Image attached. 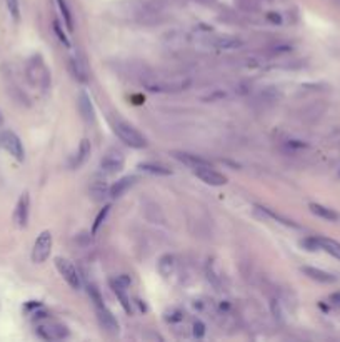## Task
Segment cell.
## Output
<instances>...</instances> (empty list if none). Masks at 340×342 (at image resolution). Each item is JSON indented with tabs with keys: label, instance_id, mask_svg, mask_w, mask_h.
<instances>
[{
	"label": "cell",
	"instance_id": "obj_26",
	"mask_svg": "<svg viewBox=\"0 0 340 342\" xmlns=\"http://www.w3.org/2000/svg\"><path fill=\"white\" fill-rule=\"evenodd\" d=\"M57 5H59L60 14H62V17H64V22H65V25H67V29L72 32V30H74V18H72L70 9H68L67 2H65V0H57Z\"/></svg>",
	"mask_w": 340,
	"mask_h": 342
},
{
	"label": "cell",
	"instance_id": "obj_12",
	"mask_svg": "<svg viewBox=\"0 0 340 342\" xmlns=\"http://www.w3.org/2000/svg\"><path fill=\"white\" fill-rule=\"evenodd\" d=\"M172 157H174V159H177L179 162H182L184 166L190 167L192 170L199 169V167L212 166V164L209 161H205L204 157L195 155V154H188V152H172Z\"/></svg>",
	"mask_w": 340,
	"mask_h": 342
},
{
	"label": "cell",
	"instance_id": "obj_34",
	"mask_svg": "<svg viewBox=\"0 0 340 342\" xmlns=\"http://www.w3.org/2000/svg\"><path fill=\"white\" fill-rule=\"evenodd\" d=\"M330 304H333V306H340V292H333L330 297H329Z\"/></svg>",
	"mask_w": 340,
	"mask_h": 342
},
{
	"label": "cell",
	"instance_id": "obj_21",
	"mask_svg": "<svg viewBox=\"0 0 340 342\" xmlns=\"http://www.w3.org/2000/svg\"><path fill=\"white\" fill-rule=\"evenodd\" d=\"M110 287L113 290V294L117 295V299L120 301V304H122V307H124L125 312H130L132 306H130V299L127 297V294H125V287L120 286V284H118L117 281H110Z\"/></svg>",
	"mask_w": 340,
	"mask_h": 342
},
{
	"label": "cell",
	"instance_id": "obj_28",
	"mask_svg": "<svg viewBox=\"0 0 340 342\" xmlns=\"http://www.w3.org/2000/svg\"><path fill=\"white\" fill-rule=\"evenodd\" d=\"M7 2V9L10 12L12 18H14L15 22L20 20V4H18V0H5Z\"/></svg>",
	"mask_w": 340,
	"mask_h": 342
},
{
	"label": "cell",
	"instance_id": "obj_20",
	"mask_svg": "<svg viewBox=\"0 0 340 342\" xmlns=\"http://www.w3.org/2000/svg\"><path fill=\"white\" fill-rule=\"evenodd\" d=\"M308 209H310V212L315 214L317 217L324 219V220H329V222H335V220L338 219V214L337 212H333L332 209L325 207V206L315 204V202H312V204L308 206Z\"/></svg>",
	"mask_w": 340,
	"mask_h": 342
},
{
	"label": "cell",
	"instance_id": "obj_27",
	"mask_svg": "<svg viewBox=\"0 0 340 342\" xmlns=\"http://www.w3.org/2000/svg\"><path fill=\"white\" fill-rule=\"evenodd\" d=\"M109 212H110V206L107 204V206H104L102 211L97 214V217H95V220H93V225H92V236H95L100 227L104 225V222H105V219H107V215H109Z\"/></svg>",
	"mask_w": 340,
	"mask_h": 342
},
{
	"label": "cell",
	"instance_id": "obj_13",
	"mask_svg": "<svg viewBox=\"0 0 340 342\" xmlns=\"http://www.w3.org/2000/svg\"><path fill=\"white\" fill-rule=\"evenodd\" d=\"M77 104H79V112H80L82 119H84L85 122H93V119H95V110H93V105H92L89 94L80 92Z\"/></svg>",
	"mask_w": 340,
	"mask_h": 342
},
{
	"label": "cell",
	"instance_id": "obj_2",
	"mask_svg": "<svg viewBox=\"0 0 340 342\" xmlns=\"http://www.w3.org/2000/svg\"><path fill=\"white\" fill-rule=\"evenodd\" d=\"M25 74H27V80L30 85H34L42 90H47L50 85V72L43 64V59L40 55H34L32 59L27 62L25 67Z\"/></svg>",
	"mask_w": 340,
	"mask_h": 342
},
{
	"label": "cell",
	"instance_id": "obj_18",
	"mask_svg": "<svg viewBox=\"0 0 340 342\" xmlns=\"http://www.w3.org/2000/svg\"><path fill=\"white\" fill-rule=\"evenodd\" d=\"M242 40L237 39V37H232V35H220L217 37L215 40H213V47H217L220 50H234V49H238L242 47Z\"/></svg>",
	"mask_w": 340,
	"mask_h": 342
},
{
	"label": "cell",
	"instance_id": "obj_33",
	"mask_svg": "<svg viewBox=\"0 0 340 342\" xmlns=\"http://www.w3.org/2000/svg\"><path fill=\"white\" fill-rule=\"evenodd\" d=\"M267 18H269V20H272V24H280L282 22V17L279 14H275V12H270V14H267Z\"/></svg>",
	"mask_w": 340,
	"mask_h": 342
},
{
	"label": "cell",
	"instance_id": "obj_16",
	"mask_svg": "<svg viewBox=\"0 0 340 342\" xmlns=\"http://www.w3.org/2000/svg\"><path fill=\"white\" fill-rule=\"evenodd\" d=\"M302 272H304L307 277H310L312 281H317L320 284H333L337 281L332 274H329V272L325 270H320L317 267H308V265H305V267H302Z\"/></svg>",
	"mask_w": 340,
	"mask_h": 342
},
{
	"label": "cell",
	"instance_id": "obj_4",
	"mask_svg": "<svg viewBox=\"0 0 340 342\" xmlns=\"http://www.w3.org/2000/svg\"><path fill=\"white\" fill-rule=\"evenodd\" d=\"M52 232L50 231H43L39 234V237L35 239L34 249H32V261L35 264H42L45 262L50 257V252H52Z\"/></svg>",
	"mask_w": 340,
	"mask_h": 342
},
{
	"label": "cell",
	"instance_id": "obj_30",
	"mask_svg": "<svg viewBox=\"0 0 340 342\" xmlns=\"http://www.w3.org/2000/svg\"><path fill=\"white\" fill-rule=\"evenodd\" d=\"M302 247H305L307 250H317L319 249L317 237H307L305 240H302Z\"/></svg>",
	"mask_w": 340,
	"mask_h": 342
},
{
	"label": "cell",
	"instance_id": "obj_5",
	"mask_svg": "<svg viewBox=\"0 0 340 342\" xmlns=\"http://www.w3.org/2000/svg\"><path fill=\"white\" fill-rule=\"evenodd\" d=\"M0 145H2V147L18 162H22L25 159V149L22 145L20 137H18L15 132H12V130L0 132Z\"/></svg>",
	"mask_w": 340,
	"mask_h": 342
},
{
	"label": "cell",
	"instance_id": "obj_29",
	"mask_svg": "<svg viewBox=\"0 0 340 342\" xmlns=\"http://www.w3.org/2000/svg\"><path fill=\"white\" fill-rule=\"evenodd\" d=\"M54 32H55V35L59 37V40L64 43L65 47H68L70 49V40H68V37L65 35V32L62 30V27H60V24L57 22V20H54Z\"/></svg>",
	"mask_w": 340,
	"mask_h": 342
},
{
	"label": "cell",
	"instance_id": "obj_7",
	"mask_svg": "<svg viewBox=\"0 0 340 342\" xmlns=\"http://www.w3.org/2000/svg\"><path fill=\"white\" fill-rule=\"evenodd\" d=\"M55 267H57V270L60 272V276L64 277V281L72 289L79 290L82 287L80 274H79V270L75 269V265L70 261H67V259H64V257H57L55 259Z\"/></svg>",
	"mask_w": 340,
	"mask_h": 342
},
{
	"label": "cell",
	"instance_id": "obj_10",
	"mask_svg": "<svg viewBox=\"0 0 340 342\" xmlns=\"http://www.w3.org/2000/svg\"><path fill=\"white\" fill-rule=\"evenodd\" d=\"M37 334L43 340H59L68 335V329L57 322H48V324H40L37 327Z\"/></svg>",
	"mask_w": 340,
	"mask_h": 342
},
{
	"label": "cell",
	"instance_id": "obj_15",
	"mask_svg": "<svg viewBox=\"0 0 340 342\" xmlns=\"http://www.w3.org/2000/svg\"><path fill=\"white\" fill-rule=\"evenodd\" d=\"M90 152H92L90 141L89 139H82L80 144H79V150H77V154H75L74 162H72L74 169H79V167L84 166V164L87 162V159L90 157Z\"/></svg>",
	"mask_w": 340,
	"mask_h": 342
},
{
	"label": "cell",
	"instance_id": "obj_17",
	"mask_svg": "<svg viewBox=\"0 0 340 342\" xmlns=\"http://www.w3.org/2000/svg\"><path fill=\"white\" fill-rule=\"evenodd\" d=\"M68 67H70V72L79 82H87V79H89L87 77V65L80 57H72V59L68 60Z\"/></svg>",
	"mask_w": 340,
	"mask_h": 342
},
{
	"label": "cell",
	"instance_id": "obj_1",
	"mask_svg": "<svg viewBox=\"0 0 340 342\" xmlns=\"http://www.w3.org/2000/svg\"><path fill=\"white\" fill-rule=\"evenodd\" d=\"M142 84L152 92H179L190 85V79L180 74H152L142 77Z\"/></svg>",
	"mask_w": 340,
	"mask_h": 342
},
{
	"label": "cell",
	"instance_id": "obj_8",
	"mask_svg": "<svg viewBox=\"0 0 340 342\" xmlns=\"http://www.w3.org/2000/svg\"><path fill=\"white\" fill-rule=\"evenodd\" d=\"M95 314H97V321H99L100 327H102L105 332H109L112 335L118 334V331H120L118 321L115 319V315H113L110 310L104 306V304H99V306H95Z\"/></svg>",
	"mask_w": 340,
	"mask_h": 342
},
{
	"label": "cell",
	"instance_id": "obj_32",
	"mask_svg": "<svg viewBox=\"0 0 340 342\" xmlns=\"http://www.w3.org/2000/svg\"><path fill=\"white\" fill-rule=\"evenodd\" d=\"M272 312H274V315L275 317H282V310H280V304H279V301H272Z\"/></svg>",
	"mask_w": 340,
	"mask_h": 342
},
{
	"label": "cell",
	"instance_id": "obj_9",
	"mask_svg": "<svg viewBox=\"0 0 340 342\" xmlns=\"http://www.w3.org/2000/svg\"><path fill=\"white\" fill-rule=\"evenodd\" d=\"M193 174L197 175L204 184L212 186V187H220V186H225L227 184V177L224 174H220L218 170H215L212 166L193 169Z\"/></svg>",
	"mask_w": 340,
	"mask_h": 342
},
{
	"label": "cell",
	"instance_id": "obj_31",
	"mask_svg": "<svg viewBox=\"0 0 340 342\" xmlns=\"http://www.w3.org/2000/svg\"><path fill=\"white\" fill-rule=\"evenodd\" d=\"M204 334H205V326H204V322L202 321H197L193 324V335L197 339H202L204 337Z\"/></svg>",
	"mask_w": 340,
	"mask_h": 342
},
{
	"label": "cell",
	"instance_id": "obj_11",
	"mask_svg": "<svg viewBox=\"0 0 340 342\" xmlns=\"http://www.w3.org/2000/svg\"><path fill=\"white\" fill-rule=\"evenodd\" d=\"M29 214H30V197L29 192H23L18 199L15 211H14V220L18 227H27L29 222Z\"/></svg>",
	"mask_w": 340,
	"mask_h": 342
},
{
	"label": "cell",
	"instance_id": "obj_24",
	"mask_svg": "<svg viewBox=\"0 0 340 342\" xmlns=\"http://www.w3.org/2000/svg\"><path fill=\"white\" fill-rule=\"evenodd\" d=\"M138 169H142L143 172L154 174V175H170L172 170L165 166H160V164H152V162H142L138 164Z\"/></svg>",
	"mask_w": 340,
	"mask_h": 342
},
{
	"label": "cell",
	"instance_id": "obj_22",
	"mask_svg": "<svg viewBox=\"0 0 340 342\" xmlns=\"http://www.w3.org/2000/svg\"><path fill=\"white\" fill-rule=\"evenodd\" d=\"M159 272H160V276L162 277H168V276H172L174 274V269H175V257L174 256H170V254H165V256H162L160 257V261H159Z\"/></svg>",
	"mask_w": 340,
	"mask_h": 342
},
{
	"label": "cell",
	"instance_id": "obj_19",
	"mask_svg": "<svg viewBox=\"0 0 340 342\" xmlns=\"http://www.w3.org/2000/svg\"><path fill=\"white\" fill-rule=\"evenodd\" d=\"M319 249H324L327 254H330L332 257H335L337 261H340V242L329 237H317Z\"/></svg>",
	"mask_w": 340,
	"mask_h": 342
},
{
	"label": "cell",
	"instance_id": "obj_25",
	"mask_svg": "<svg viewBox=\"0 0 340 342\" xmlns=\"http://www.w3.org/2000/svg\"><path fill=\"white\" fill-rule=\"evenodd\" d=\"M257 211H260L262 214L269 215L270 219H274V220H277V222H280V224H283V225H287V227H295V229H299V225L295 224L294 220H290V219L283 217V215H280V214L274 212L272 209H269V207H257Z\"/></svg>",
	"mask_w": 340,
	"mask_h": 342
},
{
	"label": "cell",
	"instance_id": "obj_6",
	"mask_svg": "<svg viewBox=\"0 0 340 342\" xmlns=\"http://www.w3.org/2000/svg\"><path fill=\"white\" fill-rule=\"evenodd\" d=\"M125 166V155L120 150L117 149H110L107 150L102 161H100V169L105 175H115L118 174Z\"/></svg>",
	"mask_w": 340,
	"mask_h": 342
},
{
	"label": "cell",
	"instance_id": "obj_35",
	"mask_svg": "<svg viewBox=\"0 0 340 342\" xmlns=\"http://www.w3.org/2000/svg\"><path fill=\"white\" fill-rule=\"evenodd\" d=\"M2 122H4V117H2V113H0V125H2Z\"/></svg>",
	"mask_w": 340,
	"mask_h": 342
},
{
	"label": "cell",
	"instance_id": "obj_3",
	"mask_svg": "<svg viewBox=\"0 0 340 342\" xmlns=\"http://www.w3.org/2000/svg\"><path fill=\"white\" fill-rule=\"evenodd\" d=\"M113 132L118 135V139L125 144L129 145L132 149H143L147 147V139L143 137V134H140L134 125L125 122V120H115L113 122Z\"/></svg>",
	"mask_w": 340,
	"mask_h": 342
},
{
	"label": "cell",
	"instance_id": "obj_14",
	"mask_svg": "<svg viewBox=\"0 0 340 342\" xmlns=\"http://www.w3.org/2000/svg\"><path fill=\"white\" fill-rule=\"evenodd\" d=\"M137 182V177L135 175H127V177H122V179H118L113 186L110 187V192L109 195L112 199H118L122 197V195L129 191V189L134 186V184Z\"/></svg>",
	"mask_w": 340,
	"mask_h": 342
},
{
	"label": "cell",
	"instance_id": "obj_23",
	"mask_svg": "<svg viewBox=\"0 0 340 342\" xmlns=\"http://www.w3.org/2000/svg\"><path fill=\"white\" fill-rule=\"evenodd\" d=\"M109 192H110V187H107V184L104 180H95L90 186V195H92L95 202L104 200Z\"/></svg>",
	"mask_w": 340,
	"mask_h": 342
}]
</instances>
